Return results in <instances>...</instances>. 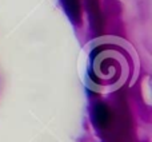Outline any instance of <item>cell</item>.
<instances>
[{
	"instance_id": "2",
	"label": "cell",
	"mask_w": 152,
	"mask_h": 142,
	"mask_svg": "<svg viewBox=\"0 0 152 142\" xmlns=\"http://www.w3.org/2000/svg\"><path fill=\"white\" fill-rule=\"evenodd\" d=\"M63 3V7L66 10V12L68 13V16L75 21V23H79L80 21V3L79 0H61Z\"/></svg>"
},
{
	"instance_id": "1",
	"label": "cell",
	"mask_w": 152,
	"mask_h": 142,
	"mask_svg": "<svg viewBox=\"0 0 152 142\" xmlns=\"http://www.w3.org/2000/svg\"><path fill=\"white\" fill-rule=\"evenodd\" d=\"M92 117H94L95 124H96L99 127H107L108 124H110V121H111L110 107H108L105 103H103V102L96 103L95 107H94Z\"/></svg>"
}]
</instances>
